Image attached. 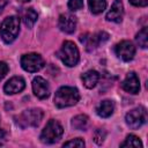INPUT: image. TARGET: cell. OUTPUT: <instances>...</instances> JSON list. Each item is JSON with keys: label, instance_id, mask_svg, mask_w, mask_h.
Instances as JSON below:
<instances>
[{"label": "cell", "instance_id": "obj_1", "mask_svg": "<svg viewBox=\"0 0 148 148\" xmlns=\"http://www.w3.org/2000/svg\"><path fill=\"white\" fill-rule=\"evenodd\" d=\"M80 99L79 90L74 87H61L54 95V104L57 108H68L75 105Z\"/></svg>", "mask_w": 148, "mask_h": 148}, {"label": "cell", "instance_id": "obj_2", "mask_svg": "<svg viewBox=\"0 0 148 148\" xmlns=\"http://www.w3.org/2000/svg\"><path fill=\"white\" fill-rule=\"evenodd\" d=\"M20 31V18L17 16H8L0 24V37L7 44L15 40Z\"/></svg>", "mask_w": 148, "mask_h": 148}, {"label": "cell", "instance_id": "obj_3", "mask_svg": "<svg viewBox=\"0 0 148 148\" xmlns=\"http://www.w3.org/2000/svg\"><path fill=\"white\" fill-rule=\"evenodd\" d=\"M43 119V111L40 109H29L24 110L22 113L15 117V123L22 127H35L38 126Z\"/></svg>", "mask_w": 148, "mask_h": 148}, {"label": "cell", "instance_id": "obj_4", "mask_svg": "<svg viewBox=\"0 0 148 148\" xmlns=\"http://www.w3.org/2000/svg\"><path fill=\"white\" fill-rule=\"evenodd\" d=\"M62 133H64V128L60 125V123L54 119H51L47 121V124L45 125L44 130L40 133V141L47 145L54 143L60 140Z\"/></svg>", "mask_w": 148, "mask_h": 148}, {"label": "cell", "instance_id": "obj_5", "mask_svg": "<svg viewBox=\"0 0 148 148\" xmlns=\"http://www.w3.org/2000/svg\"><path fill=\"white\" fill-rule=\"evenodd\" d=\"M58 57L61 59V61L66 66L73 67L79 62L80 53H79V50H77L76 45L73 42L66 40V42L62 43V46L58 52Z\"/></svg>", "mask_w": 148, "mask_h": 148}, {"label": "cell", "instance_id": "obj_6", "mask_svg": "<svg viewBox=\"0 0 148 148\" xmlns=\"http://www.w3.org/2000/svg\"><path fill=\"white\" fill-rule=\"evenodd\" d=\"M108 39H109V34H106L105 31H99V32H96L94 35L86 34V35H82L80 37V42L82 44H84L86 50L88 52L94 51L95 49H97L101 44H103Z\"/></svg>", "mask_w": 148, "mask_h": 148}, {"label": "cell", "instance_id": "obj_7", "mask_svg": "<svg viewBox=\"0 0 148 148\" xmlns=\"http://www.w3.org/2000/svg\"><path fill=\"white\" fill-rule=\"evenodd\" d=\"M44 59L38 53H28L22 56L21 58V66L24 71L35 73L40 71L44 67Z\"/></svg>", "mask_w": 148, "mask_h": 148}, {"label": "cell", "instance_id": "obj_8", "mask_svg": "<svg viewBox=\"0 0 148 148\" xmlns=\"http://www.w3.org/2000/svg\"><path fill=\"white\" fill-rule=\"evenodd\" d=\"M125 120H126L127 126H130L132 130H136V128L141 127L147 120L146 109L140 106V108L131 110L130 112H127V114L125 117Z\"/></svg>", "mask_w": 148, "mask_h": 148}, {"label": "cell", "instance_id": "obj_9", "mask_svg": "<svg viewBox=\"0 0 148 148\" xmlns=\"http://www.w3.org/2000/svg\"><path fill=\"white\" fill-rule=\"evenodd\" d=\"M114 52L119 59L124 61H130L135 54V46L130 40H121L116 45Z\"/></svg>", "mask_w": 148, "mask_h": 148}, {"label": "cell", "instance_id": "obj_10", "mask_svg": "<svg viewBox=\"0 0 148 148\" xmlns=\"http://www.w3.org/2000/svg\"><path fill=\"white\" fill-rule=\"evenodd\" d=\"M58 27L65 34H73L76 28V17L69 13L61 14L58 20Z\"/></svg>", "mask_w": 148, "mask_h": 148}, {"label": "cell", "instance_id": "obj_11", "mask_svg": "<svg viewBox=\"0 0 148 148\" xmlns=\"http://www.w3.org/2000/svg\"><path fill=\"white\" fill-rule=\"evenodd\" d=\"M32 90L34 94L40 99H44L50 95V86L47 81L42 76H36L32 80Z\"/></svg>", "mask_w": 148, "mask_h": 148}, {"label": "cell", "instance_id": "obj_12", "mask_svg": "<svg viewBox=\"0 0 148 148\" xmlns=\"http://www.w3.org/2000/svg\"><path fill=\"white\" fill-rule=\"evenodd\" d=\"M121 88L130 94H138L140 90L139 77L134 72H130L121 83Z\"/></svg>", "mask_w": 148, "mask_h": 148}, {"label": "cell", "instance_id": "obj_13", "mask_svg": "<svg viewBox=\"0 0 148 148\" xmlns=\"http://www.w3.org/2000/svg\"><path fill=\"white\" fill-rule=\"evenodd\" d=\"M24 87H25V81L21 76H14L5 83L3 90L6 94L13 95V94L21 92L24 89Z\"/></svg>", "mask_w": 148, "mask_h": 148}, {"label": "cell", "instance_id": "obj_14", "mask_svg": "<svg viewBox=\"0 0 148 148\" xmlns=\"http://www.w3.org/2000/svg\"><path fill=\"white\" fill-rule=\"evenodd\" d=\"M124 16V6L121 0H114L110 10L106 14V20L116 23H120Z\"/></svg>", "mask_w": 148, "mask_h": 148}, {"label": "cell", "instance_id": "obj_15", "mask_svg": "<svg viewBox=\"0 0 148 148\" xmlns=\"http://www.w3.org/2000/svg\"><path fill=\"white\" fill-rule=\"evenodd\" d=\"M114 111V104L112 101L110 99H105V101H102L99 103V105L97 106L96 109V112L99 117L102 118H108L110 117Z\"/></svg>", "mask_w": 148, "mask_h": 148}, {"label": "cell", "instance_id": "obj_16", "mask_svg": "<svg viewBox=\"0 0 148 148\" xmlns=\"http://www.w3.org/2000/svg\"><path fill=\"white\" fill-rule=\"evenodd\" d=\"M21 18L28 28H31L36 23V21L38 18V15L32 8H24L21 12Z\"/></svg>", "mask_w": 148, "mask_h": 148}, {"label": "cell", "instance_id": "obj_17", "mask_svg": "<svg viewBox=\"0 0 148 148\" xmlns=\"http://www.w3.org/2000/svg\"><path fill=\"white\" fill-rule=\"evenodd\" d=\"M98 79H99V74H98V72H96V71H88V72H86V73L82 75L83 84H84V87L88 88V89L94 88V87L97 84Z\"/></svg>", "mask_w": 148, "mask_h": 148}, {"label": "cell", "instance_id": "obj_18", "mask_svg": "<svg viewBox=\"0 0 148 148\" xmlns=\"http://www.w3.org/2000/svg\"><path fill=\"white\" fill-rule=\"evenodd\" d=\"M88 117L86 114H79V116H75L73 119H72V126L75 128V130H80V131H83L87 128L88 126Z\"/></svg>", "mask_w": 148, "mask_h": 148}, {"label": "cell", "instance_id": "obj_19", "mask_svg": "<svg viewBox=\"0 0 148 148\" xmlns=\"http://www.w3.org/2000/svg\"><path fill=\"white\" fill-rule=\"evenodd\" d=\"M88 5L92 14H99L106 8L105 0H88Z\"/></svg>", "mask_w": 148, "mask_h": 148}, {"label": "cell", "instance_id": "obj_20", "mask_svg": "<svg viewBox=\"0 0 148 148\" xmlns=\"http://www.w3.org/2000/svg\"><path fill=\"white\" fill-rule=\"evenodd\" d=\"M135 40L138 43V45L142 49H146L148 46V29L145 27L142 28L135 36Z\"/></svg>", "mask_w": 148, "mask_h": 148}, {"label": "cell", "instance_id": "obj_21", "mask_svg": "<svg viewBox=\"0 0 148 148\" xmlns=\"http://www.w3.org/2000/svg\"><path fill=\"white\" fill-rule=\"evenodd\" d=\"M121 147H133V148H141L142 147V142L141 140L134 135V134H130L127 135V138L125 139V141L120 145Z\"/></svg>", "mask_w": 148, "mask_h": 148}, {"label": "cell", "instance_id": "obj_22", "mask_svg": "<svg viewBox=\"0 0 148 148\" xmlns=\"http://www.w3.org/2000/svg\"><path fill=\"white\" fill-rule=\"evenodd\" d=\"M64 147H79V148H81V147H84V141L81 138H76V139H73V140L65 142Z\"/></svg>", "mask_w": 148, "mask_h": 148}, {"label": "cell", "instance_id": "obj_23", "mask_svg": "<svg viewBox=\"0 0 148 148\" xmlns=\"http://www.w3.org/2000/svg\"><path fill=\"white\" fill-rule=\"evenodd\" d=\"M83 7V0H69L68 1V8L71 10H80Z\"/></svg>", "mask_w": 148, "mask_h": 148}, {"label": "cell", "instance_id": "obj_24", "mask_svg": "<svg viewBox=\"0 0 148 148\" xmlns=\"http://www.w3.org/2000/svg\"><path fill=\"white\" fill-rule=\"evenodd\" d=\"M105 135H106V133H105L103 130H97V131L95 132V134H94V140H95V142H96L97 145H101V143L104 141Z\"/></svg>", "mask_w": 148, "mask_h": 148}, {"label": "cell", "instance_id": "obj_25", "mask_svg": "<svg viewBox=\"0 0 148 148\" xmlns=\"http://www.w3.org/2000/svg\"><path fill=\"white\" fill-rule=\"evenodd\" d=\"M8 65L5 61H0V81L6 76V74L8 73Z\"/></svg>", "mask_w": 148, "mask_h": 148}, {"label": "cell", "instance_id": "obj_26", "mask_svg": "<svg viewBox=\"0 0 148 148\" xmlns=\"http://www.w3.org/2000/svg\"><path fill=\"white\" fill-rule=\"evenodd\" d=\"M130 2L136 7H146L148 5V0H130Z\"/></svg>", "mask_w": 148, "mask_h": 148}, {"label": "cell", "instance_id": "obj_27", "mask_svg": "<svg viewBox=\"0 0 148 148\" xmlns=\"http://www.w3.org/2000/svg\"><path fill=\"white\" fill-rule=\"evenodd\" d=\"M7 1H8V0H0V12H1V10H2V8L6 6Z\"/></svg>", "mask_w": 148, "mask_h": 148}, {"label": "cell", "instance_id": "obj_28", "mask_svg": "<svg viewBox=\"0 0 148 148\" xmlns=\"http://www.w3.org/2000/svg\"><path fill=\"white\" fill-rule=\"evenodd\" d=\"M5 135H6V133L0 128V139H5Z\"/></svg>", "mask_w": 148, "mask_h": 148}, {"label": "cell", "instance_id": "obj_29", "mask_svg": "<svg viewBox=\"0 0 148 148\" xmlns=\"http://www.w3.org/2000/svg\"><path fill=\"white\" fill-rule=\"evenodd\" d=\"M18 2H21V3H25V2H29V1H31V0H17Z\"/></svg>", "mask_w": 148, "mask_h": 148}]
</instances>
